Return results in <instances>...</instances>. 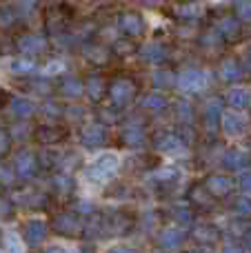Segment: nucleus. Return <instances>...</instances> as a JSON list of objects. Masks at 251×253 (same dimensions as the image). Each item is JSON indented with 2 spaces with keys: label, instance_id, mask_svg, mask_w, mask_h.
I'll return each mask as SVG.
<instances>
[{
  "label": "nucleus",
  "instance_id": "1",
  "mask_svg": "<svg viewBox=\"0 0 251 253\" xmlns=\"http://www.w3.org/2000/svg\"><path fill=\"white\" fill-rule=\"evenodd\" d=\"M120 162H118V156H114V153H105V156L96 158V160L91 162V165L87 167V178L91 180V182H109L111 178L116 175V171H118Z\"/></svg>",
  "mask_w": 251,
  "mask_h": 253
},
{
  "label": "nucleus",
  "instance_id": "2",
  "mask_svg": "<svg viewBox=\"0 0 251 253\" xmlns=\"http://www.w3.org/2000/svg\"><path fill=\"white\" fill-rule=\"evenodd\" d=\"M107 93H109L111 107L125 109V107L131 105L133 98H136V84H133V80H129V78H116L114 83L109 84Z\"/></svg>",
  "mask_w": 251,
  "mask_h": 253
},
{
  "label": "nucleus",
  "instance_id": "3",
  "mask_svg": "<svg viewBox=\"0 0 251 253\" xmlns=\"http://www.w3.org/2000/svg\"><path fill=\"white\" fill-rule=\"evenodd\" d=\"M51 227H53V231H56L58 236H62V238H78L80 233H84L83 220H80L76 213H69V211L58 213L56 218H53Z\"/></svg>",
  "mask_w": 251,
  "mask_h": 253
},
{
  "label": "nucleus",
  "instance_id": "4",
  "mask_svg": "<svg viewBox=\"0 0 251 253\" xmlns=\"http://www.w3.org/2000/svg\"><path fill=\"white\" fill-rule=\"evenodd\" d=\"M40 171V162L38 156L31 151H18L16 158H13V173L18 175L20 180H34Z\"/></svg>",
  "mask_w": 251,
  "mask_h": 253
},
{
  "label": "nucleus",
  "instance_id": "5",
  "mask_svg": "<svg viewBox=\"0 0 251 253\" xmlns=\"http://www.w3.org/2000/svg\"><path fill=\"white\" fill-rule=\"evenodd\" d=\"M80 142L87 149H100L109 142V131L102 123H89L80 129Z\"/></svg>",
  "mask_w": 251,
  "mask_h": 253
},
{
  "label": "nucleus",
  "instance_id": "6",
  "mask_svg": "<svg viewBox=\"0 0 251 253\" xmlns=\"http://www.w3.org/2000/svg\"><path fill=\"white\" fill-rule=\"evenodd\" d=\"M176 87L185 93H198L207 87V74L203 69H185L176 78Z\"/></svg>",
  "mask_w": 251,
  "mask_h": 253
},
{
  "label": "nucleus",
  "instance_id": "7",
  "mask_svg": "<svg viewBox=\"0 0 251 253\" xmlns=\"http://www.w3.org/2000/svg\"><path fill=\"white\" fill-rule=\"evenodd\" d=\"M154 147L160 153H176L185 149V138L178 131H160L154 138Z\"/></svg>",
  "mask_w": 251,
  "mask_h": 253
},
{
  "label": "nucleus",
  "instance_id": "8",
  "mask_svg": "<svg viewBox=\"0 0 251 253\" xmlns=\"http://www.w3.org/2000/svg\"><path fill=\"white\" fill-rule=\"evenodd\" d=\"M222 165H225L229 171H245L251 165V156L245 151V149L231 147V149H227L225 156H222Z\"/></svg>",
  "mask_w": 251,
  "mask_h": 253
},
{
  "label": "nucleus",
  "instance_id": "9",
  "mask_svg": "<svg viewBox=\"0 0 251 253\" xmlns=\"http://www.w3.org/2000/svg\"><path fill=\"white\" fill-rule=\"evenodd\" d=\"M185 240H187V233L182 231V229H178V227L163 229V233L158 236V245H160V249H165V251L180 249V247L185 245Z\"/></svg>",
  "mask_w": 251,
  "mask_h": 253
},
{
  "label": "nucleus",
  "instance_id": "10",
  "mask_svg": "<svg viewBox=\"0 0 251 253\" xmlns=\"http://www.w3.org/2000/svg\"><path fill=\"white\" fill-rule=\"evenodd\" d=\"M47 233H49V227L42 222V220H29V222L25 224L22 238H25V242L29 247H38L40 242L47 238Z\"/></svg>",
  "mask_w": 251,
  "mask_h": 253
},
{
  "label": "nucleus",
  "instance_id": "11",
  "mask_svg": "<svg viewBox=\"0 0 251 253\" xmlns=\"http://www.w3.org/2000/svg\"><path fill=\"white\" fill-rule=\"evenodd\" d=\"M118 27H120V31H125L127 36L136 38V36H142V31H145V20H142V16H138V13L127 11L118 18Z\"/></svg>",
  "mask_w": 251,
  "mask_h": 253
},
{
  "label": "nucleus",
  "instance_id": "12",
  "mask_svg": "<svg viewBox=\"0 0 251 253\" xmlns=\"http://www.w3.org/2000/svg\"><path fill=\"white\" fill-rule=\"evenodd\" d=\"M18 49H20L25 56H36V53H42L47 49V40L40 34H25L18 40Z\"/></svg>",
  "mask_w": 251,
  "mask_h": 253
},
{
  "label": "nucleus",
  "instance_id": "13",
  "mask_svg": "<svg viewBox=\"0 0 251 253\" xmlns=\"http://www.w3.org/2000/svg\"><path fill=\"white\" fill-rule=\"evenodd\" d=\"M205 187H207V191L211 193L213 198H227L234 191V182H231V178H227V175H211V178H207Z\"/></svg>",
  "mask_w": 251,
  "mask_h": 253
},
{
  "label": "nucleus",
  "instance_id": "14",
  "mask_svg": "<svg viewBox=\"0 0 251 253\" xmlns=\"http://www.w3.org/2000/svg\"><path fill=\"white\" fill-rule=\"evenodd\" d=\"M36 140L40 144H56L65 140V129L58 125H44L36 129Z\"/></svg>",
  "mask_w": 251,
  "mask_h": 253
},
{
  "label": "nucleus",
  "instance_id": "15",
  "mask_svg": "<svg viewBox=\"0 0 251 253\" xmlns=\"http://www.w3.org/2000/svg\"><path fill=\"white\" fill-rule=\"evenodd\" d=\"M222 105L225 102L220 100V98H211V100L207 102V109H205V125H207L209 131H216L218 129V123L222 120Z\"/></svg>",
  "mask_w": 251,
  "mask_h": 253
},
{
  "label": "nucleus",
  "instance_id": "16",
  "mask_svg": "<svg viewBox=\"0 0 251 253\" xmlns=\"http://www.w3.org/2000/svg\"><path fill=\"white\" fill-rule=\"evenodd\" d=\"M140 56H142V60H145V62H151V65H160V62L167 60L169 51H167V47H165V44H160V42H149V44H145V47L140 49Z\"/></svg>",
  "mask_w": 251,
  "mask_h": 253
},
{
  "label": "nucleus",
  "instance_id": "17",
  "mask_svg": "<svg viewBox=\"0 0 251 253\" xmlns=\"http://www.w3.org/2000/svg\"><path fill=\"white\" fill-rule=\"evenodd\" d=\"M227 105L236 111H243V109H249L251 107V91L245 87H236L227 93Z\"/></svg>",
  "mask_w": 251,
  "mask_h": 253
},
{
  "label": "nucleus",
  "instance_id": "18",
  "mask_svg": "<svg viewBox=\"0 0 251 253\" xmlns=\"http://www.w3.org/2000/svg\"><path fill=\"white\" fill-rule=\"evenodd\" d=\"M120 138H123V144H127V147H131V149H138L147 142V131L138 125H131V126H127V129H123Z\"/></svg>",
  "mask_w": 251,
  "mask_h": 253
},
{
  "label": "nucleus",
  "instance_id": "19",
  "mask_svg": "<svg viewBox=\"0 0 251 253\" xmlns=\"http://www.w3.org/2000/svg\"><path fill=\"white\" fill-rule=\"evenodd\" d=\"M9 109H11V114L16 116L18 120H27L36 114L34 102L27 100V98H22V96H13L11 102H9Z\"/></svg>",
  "mask_w": 251,
  "mask_h": 253
},
{
  "label": "nucleus",
  "instance_id": "20",
  "mask_svg": "<svg viewBox=\"0 0 251 253\" xmlns=\"http://www.w3.org/2000/svg\"><path fill=\"white\" fill-rule=\"evenodd\" d=\"M218 34H220L222 40H227V42H231V40H238L240 38V20L238 18H222L220 25H218Z\"/></svg>",
  "mask_w": 251,
  "mask_h": 253
},
{
  "label": "nucleus",
  "instance_id": "21",
  "mask_svg": "<svg viewBox=\"0 0 251 253\" xmlns=\"http://www.w3.org/2000/svg\"><path fill=\"white\" fill-rule=\"evenodd\" d=\"M211 193L207 191V187H203V184H194V187L189 189V202L191 207H196V209H209L211 207Z\"/></svg>",
  "mask_w": 251,
  "mask_h": 253
},
{
  "label": "nucleus",
  "instance_id": "22",
  "mask_svg": "<svg viewBox=\"0 0 251 253\" xmlns=\"http://www.w3.org/2000/svg\"><path fill=\"white\" fill-rule=\"evenodd\" d=\"M58 89H60V93L65 98H80L84 93V83L78 78H74V76H67V78L60 80Z\"/></svg>",
  "mask_w": 251,
  "mask_h": 253
},
{
  "label": "nucleus",
  "instance_id": "23",
  "mask_svg": "<svg viewBox=\"0 0 251 253\" xmlns=\"http://www.w3.org/2000/svg\"><path fill=\"white\" fill-rule=\"evenodd\" d=\"M84 93L91 98L93 102H100L107 93V84L100 76H89L87 83H84Z\"/></svg>",
  "mask_w": 251,
  "mask_h": 253
},
{
  "label": "nucleus",
  "instance_id": "24",
  "mask_svg": "<svg viewBox=\"0 0 251 253\" xmlns=\"http://www.w3.org/2000/svg\"><path fill=\"white\" fill-rule=\"evenodd\" d=\"M194 240L200 242V245H213V242L220 238V231H218L216 224H200V227L194 229Z\"/></svg>",
  "mask_w": 251,
  "mask_h": 253
},
{
  "label": "nucleus",
  "instance_id": "25",
  "mask_svg": "<svg viewBox=\"0 0 251 253\" xmlns=\"http://www.w3.org/2000/svg\"><path fill=\"white\" fill-rule=\"evenodd\" d=\"M243 67H240L238 60H234V58H227L225 62L220 65V78L225 80V83H238L240 78H243Z\"/></svg>",
  "mask_w": 251,
  "mask_h": 253
},
{
  "label": "nucleus",
  "instance_id": "26",
  "mask_svg": "<svg viewBox=\"0 0 251 253\" xmlns=\"http://www.w3.org/2000/svg\"><path fill=\"white\" fill-rule=\"evenodd\" d=\"M220 125L227 135H240L245 131V120L238 114H222Z\"/></svg>",
  "mask_w": 251,
  "mask_h": 253
},
{
  "label": "nucleus",
  "instance_id": "27",
  "mask_svg": "<svg viewBox=\"0 0 251 253\" xmlns=\"http://www.w3.org/2000/svg\"><path fill=\"white\" fill-rule=\"evenodd\" d=\"M167 105H169L167 96L160 93V91H151L142 98V107L149 109V111H163V109H167Z\"/></svg>",
  "mask_w": 251,
  "mask_h": 253
},
{
  "label": "nucleus",
  "instance_id": "28",
  "mask_svg": "<svg viewBox=\"0 0 251 253\" xmlns=\"http://www.w3.org/2000/svg\"><path fill=\"white\" fill-rule=\"evenodd\" d=\"M51 187H53V191L60 193V196H71V193H74V187H76V184H74V178H71V175L58 173V175H53Z\"/></svg>",
  "mask_w": 251,
  "mask_h": 253
},
{
  "label": "nucleus",
  "instance_id": "29",
  "mask_svg": "<svg viewBox=\"0 0 251 253\" xmlns=\"http://www.w3.org/2000/svg\"><path fill=\"white\" fill-rule=\"evenodd\" d=\"M231 209H234V213L240 215V218H251V198L247 196V193L234 198V202H231Z\"/></svg>",
  "mask_w": 251,
  "mask_h": 253
},
{
  "label": "nucleus",
  "instance_id": "30",
  "mask_svg": "<svg viewBox=\"0 0 251 253\" xmlns=\"http://www.w3.org/2000/svg\"><path fill=\"white\" fill-rule=\"evenodd\" d=\"M176 78L178 76H173V71H169V69H158L154 74V84L158 89H169V87H173V84H176Z\"/></svg>",
  "mask_w": 251,
  "mask_h": 253
},
{
  "label": "nucleus",
  "instance_id": "31",
  "mask_svg": "<svg viewBox=\"0 0 251 253\" xmlns=\"http://www.w3.org/2000/svg\"><path fill=\"white\" fill-rule=\"evenodd\" d=\"M22 205H25L27 209L40 211V209L47 207V196H44V193H38V191H31V193H27V196L22 198Z\"/></svg>",
  "mask_w": 251,
  "mask_h": 253
},
{
  "label": "nucleus",
  "instance_id": "32",
  "mask_svg": "<svg viewBox=\"0 0 251 253\" xmlns=\"http://www.w3.org/2000/svg\"><path fill=\"white\" fill-rule=\"evenodd\" d=\"M11 71L13 74H31V71H36V60H31L29 56L13 58L11 60Z\"/></svg>",
  "mask_w": 251,
  "mask_h": 253
},
{
  "label": "nucleus",
  "instance_id": "33",
  "mask_svg": "<svg viewBox=\"0 0 251 253\" xmlns=\"http://www.w3.org/2000/svg\"><path fill=\"white\" fill-rule=\"evenodd\" d=\"M176 116L182 125H191L194 123V107L187 100H178L176 102Z\"/></svg>",
  "mask_w": 251,
  "mask_h": 253
},
{
  "label": "nucleus",
  "instance_id": "34",
  "mask_svg": "<svg viewBox=\"0 0 251 253\" xmlns=\"http://www.w3.org/2000/svg\"><path fill=\"white\" fill-rule=\"evenodd\" d=\"M171 215H173V220H176V222H180V224H189L191 220H194V213H191V209H189V207H182V205L173 207Z\"/></svg>",
  "mask_w": 251,
  "mask_h": 253
},
{
  "label": "nucleus",
  "instance_id": "35",
  "mask_svg": "<svg viewBox=\"0 0 251 253\" xmlns=\"http://www.w3.org/2000/svg\"><path fill=\"white\" fill-rule=\"evenodd\" d=\"M38 162H40V169H53V165L60 162V156L53 151H42L38 158Z\"/></svg>",
  "mask_w": 251,
  "mask_h": 253
},
{
  "label": "nucleus",
  "instance_id": "36",
  "mask_svg": "<svg viewBox=\"0 0 251 253\" xmlns=\"http://www.w3.org/2000/svg\"><path fill=\"white\" fill-rule=\"evenodd\" d=\"M176 11H178V16H182V18H198L200 13H203V7H200L198 2H194V4H182Z\"/></svg>",
  "mask_w": 251,
  "mask_h": 253
},
{
  "label": "nucleus",
  "instance_id": "37",
  "mask_svg": "<svg viewBox=\"0 0 251 253\" xmlns=\"http://www.w3.org/2000/svg\"><path fill=\"white\" fill-rule=\"evenodd\" d=\"M42 116L47 120H60L62 109L56 105V102H44V105H42Z\"/></svg>",
  "mask_w": 251,
  "mask_h": 253
},
{
  "label": "nucleus",
  "instance_id": "38",
  "mask_svg": "<svg viewBox=\"0 0 251 253\" xmlns=\"http://www.w3.org/2000/svg\"><path fill=\"white\" fill-rule=\"evenodd\" d=\"M11 149V133L4 126H0V158H4Z\"/></svg>",
  "mask_w": 251,
  "mask_h": 253
},
{
  "label": "nucleus",
  "instance_id": "39",
  "mask_svg": "<svg viewBox=\"0 0 251 253\" xmlns=\"http://www.w3.org/2000/svg\"><path fill=\"white\" fill-rule=\"evenodd\" d=\"M84 53H87V58L89 60H93V62H105L107 60V53L102 51L100 47H87L84 49Z\"/></svg>",
  "mask_w": 251,
  "mask_h": 253
},
{
  "label": "nucleus",
  "instance_id": "40",
  "mask_svg": "<svg viewBox=\"0 0 251 253\" xmlns=\"http://www.w3.org/2000/svg\"><path fill=\"white\" fill-rule=\"evenodd\" d=\"M238 18H240V20H245V22H251V0H240Z\"/></svg>",
  "mask_w": 251,
  "mask_h": 253
},
{
  "label": "nucleus",
  "instance_id": "41",
  "mask_svg": "<svg viewBox=\"0 0 251 253\" xmlns=\"http://www.w3.org/2000/svg\"><path fill=\"white\" fill-rule=\"evenodd\" d=\"M154 178L160 180V182H173V180L178 178V171L176 169H163V171H158Z\"/></svg>",
  "mask_w": 251,
  "mask_h": 253
},
{
  "label": "nucleus",
  "instance_id": "42",
  "mask_svg": "<svg viewBox=\"0 0 251 253\" xmlns=\"http://www.w3.org/2000/svg\"><path fill=\"white\" fill-rule=\"evenodd\" d=\"M238 184H240V191L247 193V196H251V173H243V175H240Z\"/></svg>",
  "mask_w": 251,
  "mask_h": 253
},
{
  "label": "nucleus",
  "instance_id": "43",
  "mask_svg": "<svg viewBox=\"0 0 251 253\" xmlns=\"http://www.w3.org/2000/svg\"><path fill=\"white\" fill-rule=\"evenodd\" d=\"M9 213H11V202L0 196V218H4V215H9Z\"/></svg>",
  "mask_w": 251,
  "mask_h": 253
},
{
  "label": "nucleus",
  "instance_id": "44",
  "mask_svg": "<svg viewBox=\"0 0 251 253\" xmlns=\"http://www.w3.org/2000/svg\"><path fill=\"white\" fill-rule=\"evenodd\" d=\"M222 253H243V247H240L238 242H227V245L222 247Z\"/></svg>",
  "mask_w": 251,
  "mask_h": 253
},
{
  "label": "nucleus",
  "instance_id": "45",
  "mask_svg": "<svg viewBox=\"0 0 251 253\" xmlns=\"http://www.w3.org/2000/svg\"><path fill=\"white\" fill-rule=\"evenodd\" d=\"M65 114H67V118H80V116H83V109H76V107H71V109H67Z\"/></svg>",
  "mask_w": 251,
  "mask_h": 253
},
{
  "label": "nucleus",
  "instance_id": "46",
  "mask_svg": "<svg viewBox=\"0 0 251 253\" xmlns=\"http://www.w3.org/2000/svg\"><path fill=\"white\" fill-rule=\"evenodd\" d=\"M60 69H62L60 62H51V65H49V69L44 71V74H56V71H60Z\"/></svg>",
  "mask_w": 251,
  "mask_h": 253
},
{
  "label": "nucleus",
  "instance_id": "47",
  "mask_svg": "<svg viewBox=\"0 0 251 253\" xmlns=\"http://www.w3.org/2000/svg\"><path fill=\"white\" fill-rule=\"evenodd\" d=\"M111 253H136V251L127 249V247H116V249H111Z\"/></svg>",
  "mask_w": 251,
  "mask_h": 253
},
{
  "label": "nucleus",
  "instance_id": "48",
  "mask_svg": "<svg viewBox=\"0 0 251 253\" xmlns=\"http://www.w3.org/2000/svg\"><path fill=\"white\" fill-rule=\"evenodd\" d=\"M245 245H247L249 249H251V231H247V233H245Z\"/></svg>",
  "mask_w": 251,
  "mask_h": 253
},
{
  "label": "nucleus",
  "instance_id": "49",
  "mask_svg": "<svg viewBox=\"0 0 251 253\" xmlns=\"http://www.w3.org/2000/svg\"><path fill=\"white\" fill-rule=\"evenodd\" d=\"M47 253H67L65 249H60V247H53V249H49Z\"/></svg>",
  "mask_w": 251,
  "mask_h": 253
},
{
  "label": "nucleus",
  "instance_id": "50",
  "mask_svg": "<svg viewBox=\"0 0 251 253\" xmlns=\"http://www.w3.org/2000/svg\"><path fill=\"white\" fill-rule=\"evenodd\" d=\"M245 67H247V69L251 71V53H249V56H247V60H245Z\"/></svg>",
  "mask_w": 251,
  "mask_h": 253
},
{
  "label": "nucleus",
  "instance_id": "51",
  "mask_svg": "<svg viewBox=\"0 0 251 253\" xmlns=\"http://www.w3.org/2000/svg\"><path fill=\"white\" fill-rule=\"evenodd\" d=\"M11 253H20V251H18V247H16V245H11Z\"/></svg>",
  "mask_w": 251,
  "mask_h": 253
},
{
  "label": "nucleus",
  "instance_id": "52",
  "mask_svg": "<svg viewBox=\"0 0 251 253\" xmlns=\"http://www.w3.org/2000/svg\"><path fill=\"white\" fill-rule=\"evenodd\" d=\"M145 2H149V4H156V2H160V0H145Z\"/></svg>",
  "mask_w": 251,
  "mask_h": 253
}]
</instances>
